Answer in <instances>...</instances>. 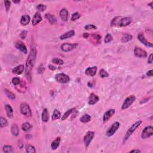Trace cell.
Returning <instances> with one entry per match:
<instances>
[{
    "label": "cell",
    "mask_w": 153,
    "mask_h": 153,
    "mask_svg": "<svg viewBox=\"0 0 153 153\" xmlns=\"http://www.w3.org/2000/svg\"><path fill=\"white\" fill-rule=\"evenodd\" d=\"M36 57H37V49L34 45H32L30 53L26 60L25 65V75L29 81H31V71L35 65Z\"/></svg>",
    "instance_id": "cell-1"
},
{
    "label": "cell",
    "mask_w": 153,
    "mask_h": 153,
    "mask_svg": "<svg viewBox=\"0 0 153 153\" xmlns=\"http://www.w3.org/2000/svg\"><path fill=\"white\" fill-rule=\"evenodd\" d=\"M132 19L129 17H115L112 20L111 25L112 26H119V27H126L130 24Z\"/></svg>",
    "instance_id": "cell-2"
},
{
    "label": "cell",
    "mask_w": 153,
    "mask_h": 153,
    "mask_svg": "<svg viewBox=\"0 0 153 153\" xmlns=\"http://www.w3.org/2000/svg\"><path fill=\"white\" fill-rule=\"evenodd\" d=\"M141 123H142V121H137V122H136L135 123H134V124L129 128V130H128L127 131V132H126L125 136H124V140H123L124 143H125L129 139V138L131 136V135L135 132V130H136L137 128L139 127L140 124H141Z\"/></svg>",
    "instance_id": "cell-3"
},
{
    "label": "cell",
    "mask_w": 153,
    "mask_h": 153,
    "mask_svg": "<svg viewBox=\"0 0 153 153\" xmlns=\"http://www.w3.org/2000/svg\"><path fill=\"white\" fill-rule=\"evenodd\" d=\"M20 111L23 115L26 117H31L32 115V111L29 105L25 102H22L20 105Z\"/></svg>",
    "instance_id": "cell-4"
},
{
    "label": "cell",
    "mask_w": 153,
    "mask_h": 153,
    "mask_svg": "<svg viewBox=\"0 0 153 153\" xmlns=\"http://www.w3.org/2000/svg\"><path fill=\"white\" fill-rule=\"evenodd\" d=\"M135 100L136 97L135 95H130V96H128L124 100V102L121 106V110H126L129 107H130L133 103L135 102Z\"/></svg>",
    "instance_id": "cell-5"
},
{
    "label": "cell",
    "mask_w": 153,
    "mask_h": 153,
    "mask_svg": "<svg viewBox=\"0 0 153 153\" xmlns=\"http://www.w3.org/2000/svg\"><path fill=\"white\" fill-rule=\"evenodd\" d=\"M153 135V127L152 126H149L145 128L142 130L141 134V137L143 139H146L148 138H150Z\"/></svg>",
    "instance_id": "cell-6"
},
{
    "label": "cell",
    "mask_w": 153,
    "mask_h": 153,
    "mask_svg": "<svg viewBox=\"0 0 153 153\" xmlns=\"http://www.w3.org/2000/svg\"><path fill=\"white\" fill-rule=\"evenodd\" d=\"M94 136H95V133L92 132V131H89V132H88L86 133V135L84 136L83 141L86 148H87L89 146L90 143H91V142L92 141V140H93Z\"/></svg>",
    "instance_id": "cell-7"
},
{
    "label": "cell",
    "mask_w": 153,
    "mask_h": 153,
    "mask_svg": "<svg viewBox=\"0 0 153 153\" xmlns=\"http://www.w3.org/2000/svg\"><path fill=\"white\" fill-rule=\"evenodd\" d=\"M120 123L118 121L112 124V125L111 126V127L109 128L108 130H107V133H106V135L108 137H111L112 136H113L115 134V133L117 131L118 128L120 127Z\"/></svg>",
    "instance_id": "cell-8"
},
{
    "label": "cell",
    "mask_w": 153,
    "mask_h": 153,
    "mask_svg": "<svg viewBox=\"0 0 153 153\" xmlns=\"http://www.w3.org/2000/svg\"><path fill=\"white\" fill-rule=\"evenodd\" d=\"M78 44H77L74 43V44H71L69 43H64L62 45L60 48H61V50L64 52H69V51H72L73 50H74L75 48H76Z\"/></svg>",
    "instance_id": "cell-9"
},
{
    "label": "cell",
    "mask_w": 153,
    "mask_h": 153,
    "mask_svg": "<svg viewBox=\"0 0 153 153\" xmlns=\"http://www.w3.org/2000/svg\"><path fill=\"white\" fill-rule=\"evenodd\" d=\"M55 79L57 82L60 83H66L69 82L70 80L69 76L68 75L62 74V73L56 74Z\"/></svg>",
    "instance_id": "cell-10"
},
{
    "label": "cell",
    "mask_w": 153,
    "mask_h": 153,
    "mask_svg": "<svg viewBox=\"0 0 153 153\" xmlns=\"http://www.w3.org/2000/svg\"><path fill=\"white\" fill-rule=\"evenodd\" d=\"M134 53L136 57L140 58H146L148 56L147 52L140 47H136L134 50Z\"/></svg>",
    "instance_id": "cell-11"
},
{
    "label": "cell",
    "mask_w": 153,
    "mask_h": 153,
    "mask_svg": "<svg viewBox=\"0 0 153 153\" xmlns=\"http://www.w3.org/2000/svg\"><path fill=\"white\" fill-rule=\"evenodd\" d=\"M15 47L17 49H18L19 50H20L23 53L26 54L28 53V50L26 48V46H25L24 43L21 41H17L15 44Z\"/></svg>",
    "instance_id": "cell-12"
},
{
    "label": "cell",
    "mask_w": 153,
    "mask_h": 153,
    "mask_svg": "<svg viewBox=\"0 0 153 153\" xmlns=\"http://www.w3.org/2000/svg\"><path fill=\"white\" fill-rule=\"evenodd\" d=\"M138 38L139 41L141 42L143 44H144L145 46L146 47H152L153 44L150 42L148 41L147 40H146L145 37V36L143 35V34L142 33H139L138 35Z\"/></svg>",
    "instance_id": "cell-13"
},
{
    "label": "cell",
    "mask_w": 153,
    "mask_h": 153,
    "mask_svg": "<svg viewBox=\"0 0 153 153\" xmlns=\"http://www.w3.org/2000/svg\"><path fill=\"white\" fill-rule=\"evenodd\" d=\"M115 111L114 109H110L107 111L105 112L104 117H103V122L106 123L109 120V119L115 114Z\"/></svg>",
    "instance_id": "cell-14"
},
{
    "label": "cell",
    "mask_w": 153,
    "mask_h": 153,
    "mask_svg": "<svg viewBox=\"0 0 153 153\" xmlns=\"http://www.w3.org/2000/svg\"><path fill=\"white\" fill-rule=\"evenodd\" d=\"M99 98L98 95L95 94L94 93H92L90 95L89 97L88 103L89 105H93L96 104V103L99 101Z\"/></svg>",
    "instance_id": "cell-15"
},
{
    "label": "cell",
    "mask_w": 153,
    "mask_h": 153,
    "mask_svg": "<svg viewBox=\"0 0 153 153\" xmlns=\"http://www.w3.org/2000/svg\"><path fill=\"white\" fill-rule=\"evenodd\" d=\"M42 21V17L41 14L38 12H37L35 13V15H34L33 19H32V25L35 26L37 25H38L39 23L41 22V21Z\"/></svg>",
    "instance_id": "cell-16"
},
{
    "label": "cell",
    "mask_w": 153,
    "mask_h": 153,
    "mask_svg": "<svg viewBox=\"0 0 153 153\" xmlns=\"http://www.w3.org/2000/svg\"><path fill=\"white\" fill-rule=\"evenodd\" d=\"M97 67L96 66H93L90 67V68H87L86 70L85 71V74L87 75L93 76H95L96 74V71H97Z\"/></svg>",
    "instance_id": "cell-17"
},
{
    "label": "cell",
    "mask_w": 153,
    "mask_h": 153,
    "mask_svg": "<svg viewBox=\"0 0 153 153\" xmlns=\"http://www.w3.org/2000/svg\"><path fill=\"white\" fill-rule=\"evenodd\" d=\"M59 15H60V17L62 21L64 22H66L68 21V16H69V12L66 9H62L60 10Z\"/></svg>",
    "instance_id": "cell-18"
},
{
    "label": "cell",
    "mask_w": 153,
    "mask_h": 153,
    "mask_svg": "<svg viewBox=\"0 0 153 153\" xmlns=\"http://www.w3.org/2000/svg\"><path fill=\"white\" fill-rule=\"evenodd\" d=\"M25 67L24 65H20L17 66L16 67H15V68H13V70H12V72H13V74H17V75H21L22 74L24 71L25 69Z\"/></svg>",
    "instance_id": "cell-19"
},
{
    "label": "cell",
    "mask_w": 153,
    "mask_h": 153,
    "mask_svg": "<svg viewBox=\"0 0 153 153\" xmlns=\"http://www.w3.org/2000/svg\"><path fill=\"white\" fill-rule=\"evenodd\" d=\"M75 31L74 30L69 31L60 36V39L61 40H66V39L71 38V37H74L75 35Z\"/></svg>",
    "instance_id": "cell-20"
},
{
    "label": "cell",
    "mask_w": 153,
    "mask_h": 153,
    "mask_svg": "<svg viewBox=\"0 0 153 153\" xmlns=\"http://www.w3.org/2000/svg\"><path fill=\"white\" fill-rule=\"evenodd\" d=\"M5 110L7 117L10 118L13 117V110L10 105L6 104L5 105Z\"/></svg>",
    "instance_id": "cell-21"
},
{
    "label": "cell",
    "mask_w": 153,
    "mask_h": 153,
    "mask_svg": "<svg viewBox=\"0 0 153 153\" xmlns=\"http://www.w3.org/2000/svg\"><path fill=\"white\" fill-rule=\"evenodd\" d=\"M60 141H61V139H60V137H58V138H56V139L52 142V143L51 144V148L52 149V150L57 149V148L60 145Z\"/></svg>",
    "instance_id": "cell-22"
},
{
    "label": "cell",
    "mask_w": 153,
    "mask_h": 153,
    "mask_svg": "<svg viewBox=\"0 0 153 153\" xmlns=\"http://www.w3.org/2000/svg\"><path fill=\"white\" fill-rule=\"evenodd\" d=\"M31 21V18L29 15H25L21 17V23L23 26L27 25Z\"/></svg>",
    "instance_id": "cell-23"
},
{
    "label": "cell",
    "mask_w": 153,
    "mask_h": 153,
    "mask_svg": "<svg viewBox=\"0 0 153 153\" xmlns=\"http://www.w3.org/2000/svg\"><path fill=\"white\" fill-rule=\"evenodd\" d=\"M41 119L42 121L43 122H47L49 121V111H48L47 109L45 108L43 110V113H42V116H41Z\"/></svg>",
    "instance_id": "cell-24"
},
{
    "label": "cell",
    "mask_w": 153,
    "mask_h": 153,
    "mask_svg": "<svg viewBox=\"0 0 153 153\" xmlns=\"http://www.w3.org/2000/svg\"><path fill=\"white\" fill-rule=\"evenodd\" d=\"M45 18L49 21V22L51 24H54V23H56V21H57V19H56V17L50 13L46 14V15H45Z\"/></svg>",
    "instance_id": "cell-25"
},
{
    "label": "cell",
    "mask_w": 153,
    "mask_h": 153,
    "mask_svg": "<svg viewBox=\"0 0 153 153\" xmlns=\"http://www.w3.org/2000/svg\"><path fill=\"white\" fill-rule=\"evenodd\" d=\"M11 133L15 136H18L19 134V129L16 124H13L11 127Z\"/></svg>",
    "instance_id": "cell-26"
},
{
    "label": "cell",
    "mask_w": 153,
    "mask_h": 153,
    "mask_svg": "<svg viewBox=\"0 0 153 153\" xmlns=\"http://www.w3.org/2000/svg\"><path fill=\"white\" fill-rule=\"evenodd\" d=\"M75 110H76L75 108H71V109H69V110H68L63 115V116H62V120H63H63H66V118H68V117H69L72 113H73V112H74L75 111Z\"/></svg>",
    "instance_id": "cell-27"
},
{
    "label": "cell",
    "mask_w": 153,
    "mask_h": 153,
    "mask_svg": "<svg viewBox=\"0 0 153 153\" xmlns=\"http://www.w3.org/2000/svg\"><path fill=\"white\" fill-rule=\"evenodd\" d=\"M90 120H91V117H90V115L87 114L83 115L82 117L80 118V121L83 123H86L89 122Z\"/></svg>",
    "instance_id": "cell-28"
},
{
    "label": "cell",
    "mask_w": 153,
    "mask_h": 153,
    "mask_svg": "<svg viewBox=\"0 0 153 153\" xmlns=\"http://www.w3.org/2000/svg\"><path fill=\"white\" fill-rule=\"evenodd\" d=\"M60 117H61V113H60V112L59 111V110H56H56H54L53 113L52 117H51V119H52V121H54V120H56L60 118Z\"/></svg>",
    "instance_id": "cell-29"
},
{
    "label": "cell",
    "mask_w": 153,
    "mask_h": 153,
    "mask_svg": "<svg viewBox=\"0 0 153 153\" xmlns=\"http://www.w3.org/2000/svg\"><path fill=\"white\" fill-rule=\"evenodd\" d=\"M133 38L132 35L129 34H124L121 38V42L123 43H127V42L132 40Z\"/></svg>",
    "instance_id": "cell-30"
},
{
    "label": "cell",
    "mask_w": 153,
    "mask_h": 153,
    "mask_svg": "<svg viewBox=\"0 0 153 153\" xmlns=\"http://www.w3.org/2000/svg\"><path fill=\"white\" fill-rule=\"evenodd\" d=\"M4 93H6V95H7V96L9 99H12V100H15L16 99V96L14 93H12V92L10 91V90H7V89H4Z\"/></svg>",
    "instance_id": "cell-31"
},
{
    "label": "cell",
    "mask_w": 153,
    "mask_h": 153,
    "mask_svg": "<svg viewBox=\"0 0 153 153\" xmlns=\"http://www.w3.org/2000/svg\"><path fill=\"white\" fill-rule=\"evenodd\" d=\"M31 128H32L31 124L28 122L23 123L22 125V129L24 132H27V131L30 130Z\"/></svg>",
    "instance_id": "cell-32"
},
{
    "label": "cell",
    "mask_w": 153,
    "mask_h": 153,
    "mask_svg": "<svg viewBox=\"0 0 153 153\" xmlns=\"http://www.w3.org/2000/svg\"><path fill=\"white\" fill-rule=\"evenodd\" d=\"M26 152L28 153H35L36 152V149L34 146L31 145H27L25 147Z\"/></svg>",
    "instance_id": "cell-33"
},
{
    "label": "cell",
    "mask_w": 153,
    "mask_h": 153,
    "mask_svg": "<svg viewBox=\"0 0 153 153\" xmlns=\"http://www.w3.org/2000/svg\"><path fill=\"white\" fill-rule=\"evenodd\" d=\"M3 151L4 152L7 153H11L14 152L13 147L10 145H4L3 148Z\"/></svg>",
    "instance_id": "cell-34"
},
{
    "label": "cell",
    "mask_w": 153,
    "mask_h": 153,
    "mask_svg": "<svg viewBox=\"0 0 153 153\" xmlns=\"http://www.w3.org/2000/svg\"><path fill=\"white\" fill-rule=\"evenodd\" d=\"M7 124L8 123L7 120H6L5 118L1 117L0 118V127L1 128L6 127V126H7Z\"/></svg>",
    "instance_id": "cell-35"
},
{
    "label": "cell",
    "mask_w": 153,
    "mask_h": 153,
    "mask_svg": "<svg viewBox=\"0 0 153 153\" xmlns=\"http://www.w3.org/2000/svg\"><path fill=\"white\" fill-rule=\"evenodd\" d=\"M112 36L110 34H107V35L105 36V37L104 38V42L105 43L108 44V43H110V42L112 41Z\"/></svg>",
    "instance_id": "cell-36"
},
{
    "label": "cell",
    "mask_w": 153,
    "mask_h": 153,
    "mask_svg": "<svg viewBox=\"0 0 153 153\" xmlns=\"http://www.w3.org/2000/svg\"><path fill=\"white\" fill-rule=\"evenodd\" d=\"M52 62L56 65H62L64 63L63 60H62V59H59V58H54L52 60Z\"/></svg>",
    "instance_id": "cell-37"
},
{
    "label": "cell",
    "mask_w": 153,
    "mask_h": 153,
    "mask_svg": "<svg viewBox=\"0 0 153 153\" xmlns=\"http://www.w3.org/2000/svg\"><path fill=\"white\" fill-rule=\"evenodd\" d=\"M36 8H37V9L39 11V12H44V11L46 10L47 6L46 5H44V4H40L37 6V7Z\"/></svg>",
    "instance_id": "cell-38"
},
{
    "label": "cell",
    "mask_w": 153,
    "mask_h": 153,
    "mask_svg": "<svg viewBox=\"0 0 153 153\" xmlns=\"http://www.w3.org/2000/svg\"><path fill=\"white\" fill-rule=\"evenodd\" d=\"M80 17H81L80 14L79 12H75V13H73L72 15L71 21H76V20L79 19Z\"/></svg>",
    "instance_id": "cell-39"
},
{
    "label": "cell",
    "mask_w": 153,
    "mask_h": 153,
    "mask_svg": "<svg viewBox=\"0 0 153 153\" xmlns=\"http://www.w3.org/2000/svg\"><path fill=\"white\" fill-rule=\"evenodd\" d=\"M99 75L101 76V77L105 78V77H107V76H108L109 74L105 71V70H104V69H102L101 70H100Z\"/></svg>",
    "instance_id": "cell-40"
},
{
    "label": "cell",
    "mask_w": 153,
    "mask_h": 153,
    "mask_svg": "<svg viewBox=\"0 0 153 153\" xmlns=\"http://www.w3.org/2000/svg\"><path fill=\"white\" fill-rule=\"evenodd\" d=\"M20 83H21V80H20L19 78L14 77L13 79H12V83H13V85L18 86L20 84Z\"/></svg>",
    "instance_id": "cell-41"
},
{
    "label": "cell",
    "mask_w": 153,
    "mask_h": 153,
    "mask_svg": "<svg viewBox=\"0 0 153 153\" xmlns=\"http://www.w3.org/2000/svg\"><path fill=\"white\" fill-rule=\"evenodd\" d=\"M93 38H95V40H96V42L98 44H99L100 43H101V35H99V34H94L93 35Z\"/></svg>",
    "instance_id": "cell-42"
},
{
    "label": "cell",
    "mask_w": 153,
    "mask_h": 153,
    "mask_svg": "<svg viewBox=\"0 0 153 153\" xmlns=\"http://www.w3.org/2000/svg\"><path fill=\"white\" fill-rule=\"evenodd\" d=\"M10 6H11L10 1H8V0H6V1H4V6H5L6 10L7 12H8V11L9 10V9H10Z\"/></svg>",
    "instance_id": "cell-43"
},
{
    "label": "cell",
    "mask_w": 153,
    "mask_h": 153,
    "mask_svg": "<svg viewBox=\"0 0 153 153\" xmlns=\"http://www.w3.org/2000/svg\"><path fill=\"white\" fill-rule=\"evenodd\" d=\"M84 29H87V30H89V29H96V26L92 24L87 25H86L84 26Z\"/></svg>",
    "instance_id": "cell-44"
},
{
    "label": "cell",
    "mask_w": 153,
    "mask_h": 153,
    "mask_svg": "<svg viewBox=\"0 0 153 153\" xmlns=\"http://www.w3.org/2000/svg\"><path fill=\"white\" fill-rule=\"evenodd\" d=\"M27 31H26V30H23L22 31V32H21V34H20V37H21V38L22 39H25L26 38V35H27Z\"/></svg>",
    "instance_id": "cell-45"
},
{
    "label": "cell",
    "mask_w": 153,
    "mask_h": 153,
    "mask_svg": "<svg viewBox=\"0 0 153 153\" xmlns=\"http://www.w3.org/2000/svg\"><path fill=\"white\" fill-rule=\"evenodd\" d=\"M153 62V54H151L150 56H149V57H148V63H152Z\"/></svg>",
    "instance_id": "cell-46"
},
{
    "label": "cell",
    "mask_w": 153,
    "mask_h": 153,
    "mask_svg": "<svg viewBox=\"0 0 153 153\" xmlns=\"http://www.w3.org/2000/svg\"><path fill=\"white\" fill-rule=\"evenodd\" d=\"M44 71V66H43V65H40V67L38 68V72L40 73V74H41V73L43 72Z\"/></svg>",
    "instance_id": "cell-47"
},
{
    "label": "cell",
    "mask_w": 153,
    "mask_h": 153,
    "mask_svg": "<svg viewBox=\"0 0 153 153\" xmlns=\"http://www.w3.org/2000/svg\"><path fill=\"white\" fill-rule=\"evenodd\" d=\"M146 75L148 76H152V70H150L146 73Z\"/></svg>",
    "instance_id": "cell-48"
},
{
    "label": "cell",
    "mask_w": 153,
    "mask_h": 153,
    "mask_svg": "<svg viewBox=\"0 0 153 153\" xmlns=\"http://www.w3.org/2000/svg\"><path fill=\"white\" fill-rule=\"evenodd\" d=\"M49 68L50 70H51V71H54V70L56 69V68L55 66H52V65H50L49 66Z\"/></svg>",
    "instance_id": "cell-49"
},
{
    "label": "cell",
    "mask_w": 153,
    "mask_h": 153,
    "mask_svg": "<svg viewBox=\"0 0 153 153\" xmlns=\"http://www.w3.org/2000/svg\"><path fill=\"white\" fill-rule=\"evenodd\" d=\"M140 151L139 149H133V150L130 151V152H140Z\"/></svg>",
    "instance_id": "cell-50"
},
{
    "label": "cell",
    "mask_w": 153,
    "mask_h": 153,
    "mask_svg": "<svg viewBox=\"0 0 153 153\" xmlns=\"http://www.w3.org/2000/svg\"><path fill=\"white\" fill-rule=\"evenodd\" d=\"M89 36V34L88 33H84L83 34V37L84 38H88Z\"/></svg>",
    "instance_id": "cell-51"
},
{
    "label": "cell",
    "mask_w": 153,
    "mask_h": 153,
    "mask_svg": "<svg viewBox=\"0 0 153 153\" xmlns=\"http://www.w3.org/2000/svg\"><path fill=\"white\" fill-rule=\"evenodd\" d=\"M152 2H151V3H149V4H148V6H151V9H152Z\"/></svg>",
    "instance_id": "cell-52"
},
{
    "label": "cell",
    "mask_w": 153,
    "mask_h": 153,
    "mask_svg": "<svg viewBox=\"0 0 153 153\" xmlns=\"http://www.w3.org/2000/svg\"><path fill=\"white\" fill-rule=\"evenodd\" d=\"M13 2L14 3H19L20 2H21V1H13Z\"/></svg>",
    "instance_id": "cell-53"
}]
</instances>
